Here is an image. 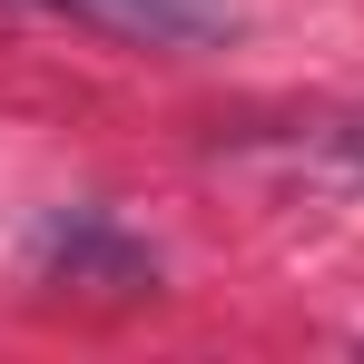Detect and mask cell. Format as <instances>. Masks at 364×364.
Wrapping results in <instances>:
<instances>
[{"label":"cell","mask_w":364,"mask_h":364,"mask_svg":"<svg viewBox=\"0 0 364 364\" xmlns=\"http://www.w3.org/2000/svg\"><path fill=\"white\" fill-rule=\"evenodd\" d=\"M60 10L138 50H227L237 40V0H60Z\"/></svg>","instance_id":"1"},{"label":"cell","mask_w":364,"mask_h":364,"mask_svg":"<svg viewBox=\"0 0 364 364\" xmlns=\"http://www.w3.org/2000/svg\"><path fill=\"white\" fill-rule=\"evenodd\" d=\"M0 10H20V20H30V10H60V0H0Z\"/></svg>","instance_id":"2"}]
</instances>
